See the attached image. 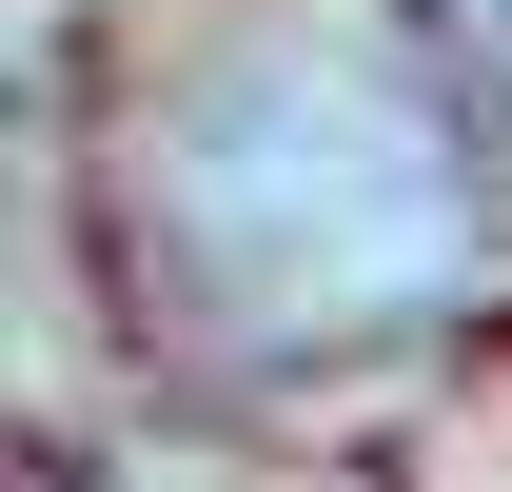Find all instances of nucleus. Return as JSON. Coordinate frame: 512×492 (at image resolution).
<instances>
[{
	"mask_svg": "<svg viewBox=\"0 0 512 492\" xmlns=\"http://www.w3.org/2000/svg\"><path fill=\"white\" fill-rule=\"evenodd\" d=\"M138 296L217 335V355H394L493 276V178L414 60H375L355 20H256L138 119L119 158Z\"/></svg>",
	"mask_w": 512,
	"mask_h": 492,
	"instance_id": "nucleus-1",
	"label": "nucleus"
},
{
	"mask_svg": "<svg viewBox=\"0 0 512 492\" xmlns=\"http://www.w3.org/2000/svg\"><path fill=\"white\" fill-rule=\"evenodd\" d=\"M473 20H493V60H512V0H473Z\"/></svg>",
	"mask_w": 512,
	"mask_h": 492,
	"instance_id": "nucleus-2",
	"label": "nucleus"
}]
</instances>
